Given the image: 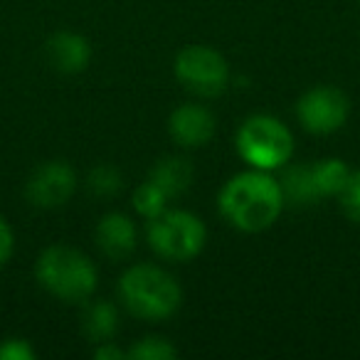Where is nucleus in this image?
<instances>
[{
  "label": "nucleus",
  "instance_id": "f257e3e1",
  "mask_svg": "<svg viewBox=\"0 0 360 360\" xmlns=\"http://www.w3.org/2000/svg\"><path fill=\"white\" fill-rule=\"evenodd\" d=\"M220 212L235 230L264 232L281 215L286 200L279 180L271 178L266 170H245L232 175L217 198Z\"/></svg>",
  "mask_w": 360,
  "mask_h": 360
},
{
  "label": "nucleus",
  "instance_id": "f03ea898",
  "mask_svg": "<svg viewBox=\"0 0 360 360\" xmlns=\"http://www.w3.org/2000/svg\"><path fill=\"white\" fill-rule=\"evenodd\" d=\"M124 306L143 321H165L183 304V289L173 274L153 264H136L119 279Z\"/></svg>",
  "mask_w": 360,
  "mask_h": 360
},
{
  "label": "nucleus",
  "instance_id": "7ed1b4c3",
  "mask_svg": "<svg viewBox=\"0 0 360 360\" xmlns=\"http://www.w3.org/2000/svg\"><path fill=\"white\" fill-rule=\"evenodd\" d=\"M35 276L45 291L67 304H84L96 291V266L84 252L67 245H52L37 257Z\"/></svg>",
  "mask_w": 360,
  "mask_h": 360
},
{
  "label": "nucleus",
  "instance_id": "20e7f679",
  "mask_svg": "<svg viewBox=\"0 0 360 360\" xmlns=\"http://www.w3.org/2000/svg\"><path fill=\"white\" fill-rule=\"evenodd\" d=\"M237 153L257 170H276L294 155V136L279 119L255 114L237 131Z\"/></svg>",
  "mask_w": 360,
  "mask_h": 360
},
{
  "label": "nucleus",
  "instance_id": "39448f33",
  "mask_svg": "<svg viewBox=\"0 0 360 360\" xmlns=\"http://www.w3.org/2000/svg\"><path fill=\"white\" fill-rule=\"evenodd\" d=\"M207 230L198 215L188 210H163L148 220V245L165 262H191L202 252Z\"/></svg>",
  "mask_w": 360,
  "mask_h": 360
},
{
  "label": "nucleus",
  "instance_id": "423d86ee",
  "mask_svg": "<svg viewBox=\"0 0 360 360\" xmlns=\"http://www.w3.org/2000/svg\"><path fill=\"white\" fill-rule=\"evenodd\" d=\"M175 77L188 91L198 96H220L230 84V67L217 50L205 45H188L175 57Z\"/></svg>",
  "mask_w": 360,
  "mask_h": 360
},
{
  "label": "nucleus",
  "instance_id": "0eeeda50",
  "mask_svg": "<svg viewBox=\"0 0 360 360\" xmlns=\"http://www.w3.org/2000/svg\"><path fill=\"white\" fill-rule=\"evenodd\" d=\"M350 114V101L335 86H314L296 104V116L301 126L311 134H333L343 129Z\"/></svg>",
  "mask_w": 360,
  "mask_h": 360
},
{
  "label": "nucleus",
  "instance_id": "6e6552de",
  "mask_svg": "<svg viewBox=\"0 0 360 360\" xmlns=\"http://www.w3.org/2000/svg\"><path fill=\"white\" fill-rule=\"evenodd\" d=\"M77 191V173L65 160H47L37 165L27 178L25 198L30 205L40 210H55L62 207Z\"/></svg>",
  "mask_w": 360,
  "mask_h": 360
},
{
  "label": "nucleus",
  "instance_id": "1a4fd4ad",
  "mask_svg": "<svg viewBox=\"0 0 360 360\" xmlns=\"http://www.w3.org/2000/svg\"><path fill=\"white\" fill-rule=\"evenodd\" d=\"M168 134L180 148H200L215 136V116L200 104H183L170 114Z\"/></svg>",
  "mask_w": 360,
  "mask_h": 360
},
{
  "label": "nucleus",
  "instance_id": "9d476101",
  "mask_svg": "<svg viewBox=\"0 0 360 360\" xmlns=\"http://www.w3.org/2000/svg\"><path fill=\"white\" fill-rule=\"evenodd\" d=\"M45 57L52 70L62 75H79L86 70L91 60V47L86 37L77 32H55L45 42Z\"/></svg>",
  "mask_w": 360,
  "mask_h": 360
},
{
  "label": "nucleus",
  "instance_id": "9b49d317",
  "mask_svg": "<svg viewBox=\"0 0 360 360\" xmlns=\"http://www.w3.org/2000/svg\"><path fill=\"white\" fill-rule=\"evenodd\" d=\"M96 245L109 259H126L136 250V225L124 212H109L96 222Z\"/></svg>",
  "mask_w": 360,
  "mask_h": 360
},
{
  "label": "nucleus",
  "instance_id": "f8f14e48",
  "mask_svg": "<svg viewBox=\"0 0 360 360\" xmlns=\"http://www.w3.org/2000/svg\"><path fill=\"white\" fill-rule=\"evenodd\" d=\"M150 180L170 200H175L178 195L188 193V188L193 186V165L191 160L180 158V155H170V158H163L153 165Z\"/></svg>",
  "mask_w": 360,
  "mask_h": 360
},
{
  "label": "nucleus",
  "instance_id": "ddd939ff",
  "mask_svg": "<svg viewBox=\"0 0 360 360\" xmlns=\"http://www.w3.org/2000/svg\"><path fill=\"white\" fill-rule=\"evenodd\" d=\"M119 330V311L111 301H94L82 314V333L91 343H106Z\"/></svg>",
  "mask_w": 360,
  "mask_h": 360
},
{
  "label": "nucleus",
  "instance_id": "4468645a",
  "mask_svg": "<svg viewBox=\"0 0 360 360\" xmlns=\"http://www.w3.org/2000/svg\"><path fill=\"white\" fill-rule=\"evenodd\" d=\"M279 183L281 191H284V200L291 202V205H314V202L321 200L311 165H294V168L286 170Z\"/></svg>",
  "mask_w": 360,
  "mask_h": 360
},
{
  "label": "nucleus",
  "instance_id": "2eb2a0df",
  "mask_svg": "<svg viewBox=\"0 0 360 360\" xmlns=\"http://www.w3.org/2000/svg\"><path fill=\"white\" fill-rule=\"evenodd\" d=\"M314 170V180H316V191H319L321 200L323 198H333L343 191L345 180H348L350 170L345 168V163L340 158H323L311 163Z\"/></svg>",
  "mask_w": 360,
  "mask_h": 360
},
{
  "label": "nucleus",
  "instance_id": "dca6fc26",
  "mask_svg": "<svg viewBox=\"0 0 360 360\" xmlns=\"http://www.w3.org/2000/svg\"><path fill=\"white\" fill-rule=\"evenodd\" d=\"M168 202H170V198L165 195V193L160 191L150 178L146 180L143 186L136 188V193H134L136 212L143 215L146 220H153V217H158L163 210H168Z\"/></svg>",
  "mask_w": 360,
  "mask_h": 360
},
{
  "label": "nucleus",
  "instance_id": "f3484780",
  "mask_svg": "<svg viewBox=\"0 0 360 360\" xmlns=\"http://www.w3.org/2000/svg\"><path fill=\"white\" fill-rule=\"evenodd\" d=\"M178 355V348H175L170 340L158 338V335H148V338H141L126 350V358L131 360H173Z\"/></svg>",
  "mask_w": 360,
  "mask_h": 360
},
{
  "label": "nucleus",
  "instance_id": "a211bd4d",
  "mask_svg": "<svg viewBox=\"0 0 360 360\" xmlns=\"http://www.w3.org/2000/svg\"><path fill=\"white\" fill-rule=\"evenodd\" d=\"M86 188L96 198H114L121 191V173L109 163L96 165L86 178Z\"/></svg>",
  "mask_w": 360,
  "mask_h": 360
},
{
  "label": "nucleus",
  "instance_id": "6ab92c4d",
  "mask_svg": "<svg viewBox=\"0 0 360 360\" xmlns=\"http://www.w3.org/2000/svg\"><path fill=\"white\" fill-rule=\"evenodd\" d=\"M340 198V207H343L345 217L353 222H360V170L348 175L343 191L338 193Z\"/></svg>",
  "mask_w": 360,
  "mask_h": 360
},
{
  "label": "nucleus",
  "instance_id": "aec40b11",
  "mask_svg": "<svg viewBox=\"0 0 360 360\" xmlns=\"http://www.w3.org/2000/svg\"><path fill=\"white\" fill-rule=\"evenodd\" d=\"M0 360H35V350L22 338L0 340Z\"/></svg>",
  "mask_w": 360,
  "mask_h": 360
},
{
  "label": "nucleus",
  "instance_id": "412c9836",
  "mask_svg": "<svg viewBox=\"0 0 360 360\" xmlns=\"http://www.w3.org/2000/svg\"><path fill=\"white\" fill-rule=\"evenodd\" d=\"M13 250H15V235H13L6 217H0V269L11 262Z\"/></svg>",
  "mask_w": 360,
  "mask_h": 360
},
{
  "label": "nucleus",
  "instance_id": "4be33fe9",
  "mask_svg": "<svg viewBox=\"0 0 360 360\" xmlns=\"http://www.w3.org/2000/svg\"><path fill=\"white\" fill-rule=\"evenodd\" d=\"M94 358L96 360H124L126 350H121L114 340H106V343H96L94 348Z\"/></svg>",
  "mask_w": 360,
  "mask_h": 360
}]
</instances>
